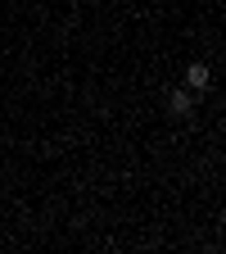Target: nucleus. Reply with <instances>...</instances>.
<instances>
[{"label": "nucleus", "mask_w": 226, "mask_h": 254, "mask_svg": "<svg viewBox=\"0 0 226 254\" xmlns=\"http://www.w3.org/2000/svg\"><path fill=\"white\" fill-rule=\"evenodd\" d=\"M208 86H213L208 64H190V68H185V91H208Z\"/></svg>", "instance_id": "obj_1"}, {"label": "nucleus", "mask_w": 226, "mask_h": 254, "mask_svg": "<svg viewBox=\"0 0 226 254\" xmlns=\"http://www.w3.org/2000/svg\"><path fill=\"white\" fill-rule=\"evenodd\" d=\"M168 109H172L177 118H185L190 109H195V91H172V95H168Z\"/></svg>", "instance_id": "obj_2"}]
</instances>
